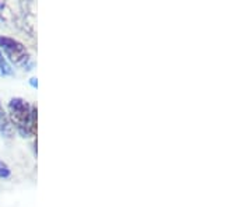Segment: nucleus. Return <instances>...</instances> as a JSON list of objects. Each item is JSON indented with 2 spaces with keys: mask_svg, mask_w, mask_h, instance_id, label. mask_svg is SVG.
<instances>
[{
  "mask_svg": "<svg viewBox=\"0 0 252 207\" xmlns=\"http://www.w3.org/2000/svg\"><path fill=\"white\" fill-rule=\"evenodd\" d=\"M0 51L7 58L6 60L14 63L16 66H21V67L30 66V62H31L30 52L26 45L21 44L16 38L0 35Z\"/></svg>",
  "mask_w": 252,
  "mask_h": 207,
  "instance_id": "obj_1",
  "label": "nucleus"
},
{
  "mask_svg": "<svg viewBox=\"0 0 252 207\" xmlns=\"http://www.w3.org/2000/svg\"><path fill=\"white\" fill-rule=\"evenodd\" d=\"M7 118H9L11 126L16 127L21 135H28L30 118H31V105L28 104L26 99H10Z\"/></svg>",
  "mask_w": 252,
  "mask_h": 207,
  "instance_id": "obj_2",
  "label": "nucleus"
},
{
  "mask_svg": "<svg viewBox=\"0 0 252 207\" xmlns=\"http://www.w3.org/2000/svg\"><path fill=\"white\" fill-rule=\"evenodd\" d=\"M28 135H36V107L31 105V118H30V126H28Z\"/></svg>",
  "mask_w": 252,
  "mask_h": 207,
  "instance_id": "obj_3",
  "label": "nucleus"
},
{
  "mask_svg": "<svg viewBox=\"0 0 252 207\" xmlns=\"http://www.w3.org/2000/svg\"><path fill=\"white\" fill-rule=\"evenodd\" d=\"M0 74L1 76H11L13 74V69H11L9 62L6 60V58L3 56L1 51H0Z\"/></svg>",
  "mask_w": 252,
  "mask_h": 207,
  "instance_id": "obj_4",
  "label": "nucleus"
},
{
  "mask_svg": "<svg viewBox=\"0 0 252 207\" xmlns=\"http://www.w3.org/2000/svg\"><path fill=\"white\" fill-rule=\"evenodd\" d=\"M7 177H10V168L4 162L0 161V178H7Z\"/></svg>",
  "mask_w": 252,
  "mask_h": 207,
  "instance_id": "obj_5",
  "label": "nucleus"
},
{
  "mask_svg": "<svg viewBox=\"0 0 252 207\" xmlns=\"http://www.w3.org/2000/svg\"><path fill=\"white\" fill-rule=\"evenodd\" d=\"M1 109H3V107H1V104H0V111H1Z\"/></svg>",
  "mask_w": 252,
  "mask_h": 207,
  "instance_id": "obj_6",
  "label": "nucleus"
}]
</instances>
